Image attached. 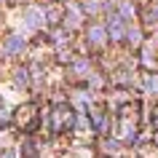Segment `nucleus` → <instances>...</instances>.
<instances>
[{
  "label": "nucleus",
  "mask_w": 158,
  "mask_h": 158,
  "mask_svg": "<svg viewBox=\"0 0 158 158\" xmlns=\"http://www.w3.org/2000/svg\"><path fill=\"white\" fill-rule=\"evenodd\" d=\"M110 35H113V38H121V22H110Z\"/></svg>",
  "instance_id": "obj_5"
},
{
  "label": "nucleus",
  "mask_w": 158,
  "mask_h": 158,
  "mask_svg": "<svg viewBox=\"0 0 158 158\" xmlns=\"http://www.w3.org/2000/svg\"><path fill=\"white\" fill-rule=\"evenodd\" d=\"M22 48H24V40L16 38V35H11L8 40H6V51H11V54H19Z\"/></svg>",
  "instance_id": "obj_2"
},
{
  "label": "nucleus",
  "mask_w": 158,
  "mask_h": 158,
  "mask_svg": "<svg viewBox=\"0 0 158 158\" xmlns=\"http://www.w3.org/2000/svg\"><path fill=\"white\" fill-rule=\"evenodd\" d=\"M156 126H158V118H156Z\"/></svg>",
  "instance_id": "obj_6"
},
{
  "label": "nucleus",
  "mask_w": 158,
  "mask_h": 158,
  "mask_svg": "<svg viewBox=\"0 0 158 158\" xmlns=\"http://www.w3.org/2000/svg\"><path fill=\"white\" fill-rule=\"evenodd\" d=\"M62 126H73V113L67 107H59L54 115V129H62Z\"/></svg>",
  "instance_id": "obj_1"
},
{
  "label": "nucleus",
  "mask_w": 158,
  "mask_h": 158,
  "mask_svg": "<svg viewBox=\"0 0 158 158\" xmlns=\"http://www.w3.org/2000/svg\"><path fill=\"white\" fill-rule=\"evenodd\" d=\"M89 40H91V43H102V40H105V35H102L99 27H91V32H89Z\"/></svg>",
  "instance_id": "obj_4"
},
{
  "label": "nucleus",
  "mask_w": 158,
  "mask_h": 158,
  "mask_svg": "<svg viewBox=\"0 0 158 158\" xmlns=\"http://www.w3.org/2000/svg\"><path fill=\"white\" fill-rule=\"evenodd\" d=\"M40 22H43V16L38 14V11H30V14H27V27L38 30V27H40Z\"/></svg>",
  "instance_id": "obj_3"
}]
</instances>
